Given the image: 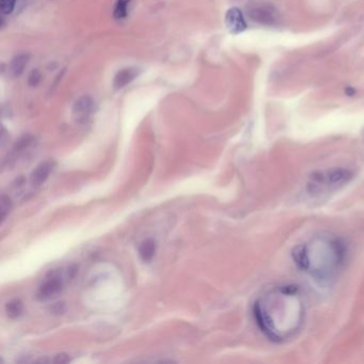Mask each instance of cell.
I'll return each mask as SVG.
<instances>
[{"label": "cell", "mask_w": 364, "mask_h": 364, "mask_svg": "<svg viewBox=\"0 0 364 364\" xmlns=\"http://www.w3.org/2000/svg\"><path fill=\"white\" fill-rule=\"evenodd\" d=\"M306 304L298 286L278 285L260 296L253 304V317L268 340L281 343L301 329Z\"/></svg>", "instance_id": "obj_1"}, {"label": "cell", "mask_w": 364, "mask_h": 364, "mask_svg": "<svg viewBox=\"0 0 364 364\" xmlns=\"http://www.w3.org/2000/svg\"><path fill=\"white\" fill-rule=\"evenodd\" d=\"M295 264L319 284H330L338 277L346 259V247L338 237L320 234L298 245L293 251Z\"/></svg>", "instance_id": "obj_2"}, {"label": "cell", "mask_w": 364, "mask_h": 364, "mask_svg": "<svg viewBox=\"0 0 364 364\" xmlns=\"http://www.w3.org/2000/svg\"><path fill=\"white\" fill-rule=\"evenodd\" d=\"M352 177V172L345 168H331L316 171L309 177L307 190L311 196H323L343 187Z\"/></svg>", "instance_id": "obj_3"}, {"label": "cell", "mask_w": 364, "mask_h": 364, "mask_svg": "<svg viewBox=\"0 0 364 364\" xmlns=\"http://www.w3.org/2000/svg\"><path fill=\"white\" fill-rule=\"evenodd\" d=\"M248 14L252 21L265 26H274L279 21V14L276 8L268 4L252 6L248 10Z\"/></svg>", "instance_id": "obj_4"}, {"label": "cell", "mask_w": 364, "mask_h": 364, "mask_svg": "<svg viewBox=\"0 0 364 364\" xmlns=\"http://www.w3.org/2000/svg\"><path fill=\"white\" fill-rule=\"evenodd\" d=\"M225 25L227 30L234 35L240 33L247 28V23L238 8H231L225 14Z\"/></svg>", "instance_id": "obj_5"}, {"label": "cell", "mask_w": 364, "mask_h": 364, "mask_svg": "<svg viewBox=\"0 0 364 364\" xmlns=\"http://www.w3.org/2000/svg\"><path fill=\"white\" fill-rule=\"evenodd\" d=\"M93 111V100L90 96H82L76 101L73 114L77 122H86Z\"/></svg>", "instance_id": "obj_6"}, {"label": "cell", "mask_w": 364, "mask_h": 364, "mask_svg": "<svg viewBox=\"0 0 364 364\" xmlns=\"http://www.w3.org/2000/svg\"><path fill=\"white\" fill-rule=\"evenodd\" d=\"M62 279L60 278H52L47 280L43 285L41 286L39 291V298L42 300H46L54 297L59 292L62 290Z\"/></svg>", "instance_id": "obj_7"}, {"label": "cell", "mask_w": 364, "mask_h": 364, "mask_svg": "<svg viewBox=\"0 0 364 364\" xmlns=\"http://www.w3.org/2000/svg\"><path fill=\"white\" fill-rule=\"evenodd\" d=\"M53 171V164L46 162L41 164L37 167L35 171L31 174V183L33 186H40L43 184L47 179L49 174Z\"/></svg>", "instance_id": "obj_8"}, {"label": "cell", "mask_w": 364, "mask_h": 364, "mask_svg": "<svg viewBox=\"0 0 364 364\" xmlns=\"http://www.w3.org/2000/svg\"><path fill=\"white\" fill-rule=\"evenodd\" d=\"M137 75H138V72L136 69H132V67H129V69H123L118 72L114 77L113 86L116 89H122L128 86V84H130L135 78H136Z\"/></svg>", "instance_id": "obj_9"}, {"label": "cell", "mask_w": 364, "mask_h": 364, "mask_svg": "<svg viewBox=\"0 0 364 364\" xmlns=\"http://www.w3.org/2000/svg\"><path fill=\"white\" fill-rule=\"evenodd\" d=\"M156 242L153 239L143 240L139 246V256L145 262H150L155 257Z\"/></svg>", "instance_id": "obj_10"}, {"label": "cell", "mask_w": 364, "mask_h": 364, "mask_svg": "<svg viewBox=\"0 0 364 364\" xmlns=\"http://www.w3.org/2000/svg\"><path fill=\"white\" fill-rule=\"evenodd\" d=\"M28 61H29L28 54H22V55L16 56L12 60L11 67H10L13 76H15L16 77V76L22 75L25 70V67H26L28 64Z\"/></svg>", "instance_id": "obj_11"}, {"label": "cell", "mask_w": 364, "mask_h": 364, "mask_svg": "<svg viewBox=\"0 0 364 364\" xmlns=\"http://www.w3.org/2000/svg\"><path fill=\"white\" fill-rule=\"evenodd\" d=\"M131 4V0H117L114 11H113V18L115 20H123L129 14V7Z\"/></svg>", "instance_id": "obj_12"}, {"label": "cell", "mask_w": 364, "mask_h": 364, "mask_svg": "<svg viewBox=\"0 0 364 364\" xmlns=\"http://www.w3.org/2000/svg\"><path fill=\"white\" fill-rule=\"evenodd\" d=\"M7 314L11 318L19 317L23 312V303L20 300H12L11 302L7 303Z\"/></svg>", "instance_id": "obj_13"}, {"label": "cell", "mask_w": 364, "mask_h": 364, "mask_svg": "<svg viewBox=\"0 0 364 364\" xmlns=\"http://www.w3.org/2000/svg\"><path fill=\"white\" fill-rule=\"evenodd\" d=\"M16 6V0H2L0 2V11L4 15L11 14Z\"/></svg>", "instance_id": "obj_14"}, {"label": "cell", "mask_w": 364, "mask_h": 364, "mask_svg": "<svg viewBox=\"0 0 364 364\" xmlns=\"http://www.w3.org/2000/svg\"><path fill=\"white\" fill-rule=\"evenodd\" d=\"M11 208H12V203H11L9 197L3 196V198H2V221L3 222L6 220L8 215H9Z\"/></svg>", "instance_id": "obj_15"}, {"label": "cell", "mask_w": 364, "mask_h": 364, "mask_svg": "<svg viewBox=\"0 0 364 364\" xmlns=\"http://www.w3.org/2000/svg\"><path fill=\"white\" fill-rule=\"evenodd\" d=\"M40 80H41V74L39 73V71H33L29 76V83L31 86L35 87L40 82Z\"/></svg>", "instance_id": "obj_16"}, {"label": "cell", "mask_w": 364, "mask_h": 364, "mask_svg": "<svg viewBox=\"0 0 364 364\" xmlns=\"http://www.w3.org/2000/svg\"><path fill=\"white\" fill-rule=\"evenodd\" d=\"M69 357H67L66 354H57L56 358L54 359V362H57V363H65V362H69Z\"/></svg>", "instance_id": "obj_17"}, {"label": "cell", "mask_w": 364, "mask_h": 364, "mask_svg": "<svg viewBox=\"0 0 364 364\" xmlns=\"http://www.w3.org/2000/svg\"><path fill=\"white\" fill-rule=\"evenodd\" d=\"M345 92H346V94L348 95V96H352V95L354 94V93H355V91H354L352 88H350V87L347 88V89L345 90Z\"/></svg>", "instance_id": "obj_18"}, {"label": "cell", "mask_w": 364, "mask_h": 364, "mask_svg": "<svg viewBox=\"0 0 364 364\" xmlns=\"http://www.w3.org/2000/svg\"><path fill=\"white\" fill-rule=\"evenodd\" d=\"M363 138H364V130H363Z\"/></svg>", "instance_id": "obj_19"}]
</instances>
